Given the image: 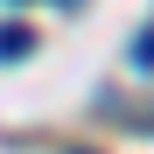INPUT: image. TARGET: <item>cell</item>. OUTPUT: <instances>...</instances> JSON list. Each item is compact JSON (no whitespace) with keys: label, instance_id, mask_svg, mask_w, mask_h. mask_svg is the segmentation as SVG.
Segmentation results:
<instances>
[{"label":"cell","instance_id":"1","mask_svg":"<svg viewBox=\"0 0 154 154\" xmlns=\"http://www.w3.org/2000/svg\"><path fill=\"white\" fill-rule=\"evenodd\" d=\"M28 49H35V28H28V21H0V63H21Z\"/></svg>","mask_w":154,"mask_h":154},{"label":"cell","instance_id":"2","mask_svg":"<svg viewBox=\"0 0 154 154\" xmlns=\"http://www.w3.org/2000/svg\"><path fill=\"white\" fill-rule=\"evenodd\" d=\"M133 63H140V70H154V28H140V35H133Z\"/></svg>","mask_w":154,"mask_h":154}]
</instances>
